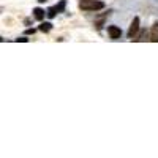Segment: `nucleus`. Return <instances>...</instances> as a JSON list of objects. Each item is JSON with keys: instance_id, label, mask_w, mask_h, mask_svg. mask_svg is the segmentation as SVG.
Masks as SVG:
<instances>
[{"instance_id": "1", "label": "nucleus", "mask_w": 158, "mask_h": 158, "mask_svg": "<svg viewBox=\"0 0 158 158\" xmlns=\"http://www.w3.org/2000/svg\"><path fill=\"white\" fill-rule=\"evenodd\" d=\"M79 8L84 11H98L104 8V3L101 0H81L79 2Z\"/></svg>"}, {"instance_id": "2", "label": "nucleus", "mask_w": 158, "mask_h": 158, "mask_svg": "<svg viewBox=\"0 0 158 158\" xmlns=\"http://www.w3.org/2000/svg\"><path fill=\"white\" fill-rule=\"evenodd\" d=\"M138 32H139V18H135L131 25H130V29H128V38L133 40L138 35Z\"/></svg>"}, {"instance_id": "3", "label": "nucleus", "mask_w": 158, "mask_h": 158, "mask_svg": "<svg viewBox=\"0 0 158 158\" xmlns=\"http://www.w3.org/2000/svg\"><path fill=\"white\" fill-rule=\"evenodd\" d=\"M108 32H109V36L112 40H118L122 35V30L117 27V25H111V27H108Z\"/></svg>"}, {"instance_id": "4", "label": "nucleus", "mask_w": 158, "mask_h": 158, "mask_svg": "<svg viewBox=\"0 0 158 158\" xmlns=\"http://www.w3.org/2000/svg\"><path fill=\"white\" fill-rule=\"evenodd\" d=\"M33 16H35V19H38V21H43V18H44V10L35 8V10H33Z\"/></svg>"}, {"instance_id": "5", "label": "nucleus", "mask_w": 158, "mask_h": 158, "mask_svg": "<svg viewBox=\"0 0 158 158\" xmlns=\"http://www.w3.org/2000/svg\"><path fill=\"white\" fill-rule=\"evenodd\" d=\"M150 40L153 43L158 41V24H155V27L152 29V33H150Z\"/></svg>"}, {"instance_id": "6", "label": "nucleus", "mask_w": 158, "mask_h": 158, "mask_svg": "<svg viewBox=\"0 0 158 158\" xmlns=\"http://www.w3.org/2000/svg\"><path fill=\"white\" fill-rule=\"evenodd\" d=\"M40 30L41 32H49L51 30V24L49 22H43L41 25H40Z\"/></svg>"}, {"instance_id": "7", "label": "nucleus", "mask_w": 158, "mask_h": 158, "mask_svg": "<svg viewBox=\"0 0 158 158\" xmlns=\"http://www.w3.org/2000/svg\"><path fill=\"white\" fill-rule=\"evenodd\" d=\"M56 13H59L57 8H56V6H52V8H49V11H48V16H49V18H54V16H56Z\"/></svg>"}, {"instance_id": "8", "label": "nucleus", "mask_w": 158, "mask_h": 158, "mask_svg": "<svg viewBox=\"0 0 158 158\" xmlns=\"http://www.w3.org/2000/svg\"><path fill=\"white\" fill-rule=\"evenodd\" d=\"M57 8V11L60 13V11H63V8H65V0H62V2L59 3V6H56Z\"/></svg>"}, {"instance_id": "9", "label": "nucleus", "mask_w": 158, "mask_h": 158, "mask_svg": "<svg viewBox=\"0 0 158 158\" xmlns=\"http://www.w3.org/2000/svg\"><path fill=\"white\" fill-rule=\"evenodd\" d=\"M35 30L33 29H27V30H25V33H27V35H30V33H33Z\"/></svg>"}]
</instances>
